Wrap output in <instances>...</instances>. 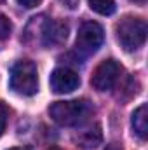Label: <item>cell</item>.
Returning <instances> with one entry per match:
<instances>
[{"instance_id":"1","label":"cell","mask_w":148,"mask_h":150,"mask_svg":"<svg viewBox=\"0 0 148 150\" xmlns=\"http://www.w3.org/2000/svg\"><path fill=\"white\" fill-rule=\"evenodd\" d=\"M94 113L92 105L87 100H70V101H56L49 107V115L59 126L73 127L80 126Z\"/></svg>"},{"instance_id":"2","label":"cell","mask_w":148,"mask_h":150,"mask_svg":"<svg viewBox=\"0 0 148 150\" xmlns=\"http://www.w3.org/2000/svg\"><path fill=\"white\" fill-rule=\"evenodd\" d=\"M115 32H117V38H118L120 45L124 47V51L132 52L145 44L148 28L145 19L134 18V16H125L117 23Z\"/></svg>"},{"instance_id":"3","label":"cell","mask_w":148,"mask_h":150,"mask_svg":"<svg viewBox=\"0 0 148 150\" xmlns=\"http://www.w3.org/2000/svg\"><path fill=\"white\" fill-rule=\"evenodd\" d=\"M9 86L14 93L21 96H33L38 91V72L33 61L30 59H19L12 70Z\"/></svg>"},{"instance_id":"4","label":"cell","mask_w":148,"mask_h":150,"mask_svg":"<svg viewBox=\"0 0 148 150\" xmlns=\"http://www.w3.org/2000/svg\"><path fill=\"white\" fill-rule=\"evenodd\" d=\"M103 40H105V32L101 25H98L96 21H87L78 28L75 47L78 52L89 56V54H94L101 47Z\"/></svg>"},{"instance_id":"5","label":"cell","mask_w":148,"mask_h":150,"mask_svg":"<svg viewBox=\"0 0 148 150\" xmlns=\"http://www.w3.org/2000/svg\"><path fill=\"white\" fill-rule=\"evenodd\" d=\"M37 21V28L40 33V44L44 47H56L61 45L66 37H68V26L61 21H52V19H45L44 16L35 18Z\"/></svg>"},{"instance_id":"6","label":"cell","mask_w":148,"mask_h":150,"mask_svg":"<svg viewBox=\"0 0 148 150\" xmlns=\"http://www.w3.org/2000/svg\"><path fill=\"white\" fill-rule=\"evenodd\" d=\"M120 74H122V67L115 59H105L92 72L91 86L96 91H108L117 84V80L120 79Z\"/></svg>"},{"instance_id":"7","label":"cell","mask_w":148,"mask_h":150,"mask_svg":"<svg viewBox=\"0 0 148 150\" xmlns=\"http://www.w3.org/2000/svg\"><path fill=\"white\" fill-rule=\"evenodd\" d=\"M78 86H80V77L66 67L65 68H56L51 74V87L58 94L73 93Z\"/></svg>"},{"instance_id":"8","label":"cell","mask_w":148,"mask_h":150,"mask_svg":"<svg viewBox=\"0 0 148 150\" xmlns=\"http://www.w3.org/2000/svg\"><path fill=\"white\" fill-rule=\"evenodd\" d=\"M75 142H77V145L80 149H84V150H92V149H96V147H99L101 142H103L101 126L96 124V126H91V127L84 129L82 133H78V136L75 138Z\"/></svg>"},{"instance_id":"9","label":"cell","mask_w":148,"mask_h":150,"mask_svg":"<svg viewBox=\"0 0 148 150\" xmlns=\"http://www.w3.org/2000/svg\"><path fill=\"white\" fill-rule=\"evenodd\" d=\"M132 129L134 133L141 138V140H147L148 136V108L147 105H140L134 112H132Z\"/></svg>"},{"instance_id":"10","label":"cell","mask_w":148,"mask_h":150,"mask_svg":"<svg viewBox=\"0 0 148 150\" xmlns=\"http://www.w3.org/2000/svg\"><path fill=\"white\" fill-rule=\"evenodd\" d=\"M87 4L94 12H98L101 16H111L117 9L113 0H87Z\"/></svg>"},{"instance_id":"11","label":"cell","mask_w":148,"mask_h":150,"mask_svg":"<svg viewBox=\"0 0 148 150\" xmlns=\"http://www.w3.org/2000/svg\"><path fill=\"white\" fill-rule=\"evenodd\" d=\"M11 32H12V23L9 21L7 16L0 14V40H5L11 35Z\"/></svg>"},{"instance_id":"12","label":"cell","mask_w":148,"mask_h":150,"mask_svg":"<svg viewBox=\"0 0 148 150\" xmlns=\"http://www.w3.org/2000/svg\"><path fill=\"white\" fill-rule=\"evenodd\" d=\"M7 115H9L7 107L0 101V136H2V133L5 131V126H7Z\"/></svg>"},{"instance_id":"13","label":"cell","mask_w":148,"mask_h":150,"mask_svg":"<svg viewBox=\"0 0 148 150\" xmlns=\"http://www.w3.org/2000/svg\"><path fill=\"white\" fill-rule=\"evenodd\" d=\"M40 2L42 0H18V4L21 7H25V9H33V7H37Z\"/></svg>"},{"instance_id":"14","label":"cell","mask_w":148,"mask_h":150,"mask_svg":"<svg viewBox=\"0 0 148 150\" xmlns=\"http://www.w3.org/2000/svg\"><path fill=\"white\" fill-rule=\"evenodd\" d=\"M106 150H122V149H120L118 145H115V143H111V145H108V147H106Z\"/></svg>"},{"instance_id":"15","label":"cell","mask_w":148,"mask_h":150,"mask_svg":"<svg viewBox=\"0 0 148 150\" xmlns=\"http://www.w3.org/2000/svg\"><path fill=\"white\" fill-rule=\"evenodd\" d=\"M7 150H32L30 147H12V149H7Z\"/></svg>"},{"instance_id":"16","label":"cell","mask_w":148,"mask_h":150,"mask_svg":"<svg viewBox=\"0 0 148 150\" xmlns=\"http://www.w3.org/2000/svg\"><path fill=\"white\" fill-rule=\"evenodd\" d=\"M131 2H136V4H145L147 0H131Z\"/></svg>"},{"instance_id":"17","label":"cell","mask_w":148,"mask_h":150,"mask_svg":"<svg viewBox=\"0 0 148 150\" xmlns=\"http://www.w3.org/2000/svg\"><path fill=\"white\" fill-rule=\"evenodd\" d=\"M49 150H59V149H56V147H51V149H49Z\"/></svg>"}]
</instances>
